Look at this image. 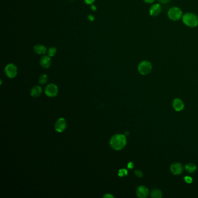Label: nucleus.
I'll return each instance as SVG.
<instances>
[{
    "label": "nucleus",
    "mask_w": 198,
    "mask_h": 198,
    "mask_svg": "<svg viewBox=\"0 0 198 198\" xmlns=\"http://www.w3.org/2000/svg\"><path fill=\"white\" fill-rule=\"evenodd\" d=\"M126 143V137L123 134H116L112 137L110 141V147L116 150H119L124 148Z\"/></svg>",
    "instance_id": "obj_1"
},
{
    "label": "nucleus",
    "mask_w": 198,
    "mask_h": 198,
    "mask_svg": "<svg viewBox=\"0 0 198 198\" xmlns=\"http://www.w3.org/2000/svg\"><path fill=\"white\" fill-rule=\"evenodd\" d=\"M183 23L190 27H195L198 25V17L192 13H187L182 17Z\"/></svg>",
    "instance_id": "obj_2"
},
{
    "label": "nucleus",
    "mask_w": 198,
    "mask_h": 198,
    "mask_svg": "<svg viewBox=\"0 0 198 198\" xmlns=\"http://www.w3.org/2000/svg\"><path fill=\"white\" fill-rule=\"evenodd\" d=\"M152 69L151 63L147 60H144L140 63L138 66V70L142 75H148L149 74Z\"/></svg>",
    "instance_id": "obj_3"
},
{
    "label": "nucleus",
    "mask_w": 198,
    "mask_h": 198,
    "mask_svg": "<svg viewBox=\"0 0 198 198\" xmlns=\"http://www.w3.org/2000/svg\"><path fill=\"white\" fill-rule=\"evenodd\" d=\"M168 17L172 20H178L182 17L181 10L177 7H172L168 12Z\"/></svg>",
    "instance_id": "obj_4"
},
{
    "label": "nucleus",
    "mask_w": 198,
    "mask_h": 198,
    "mask_svg": "<svg viewBox=\"0 0 198 198\" xmlns=\"http://www.w3.org/2000/svg\"><path fill=\"white\" fill-rule=\"evenodd\" d=\"M5 72L7 74V76L11 79L15 77L17 75V66L12 63L8 64L5 67Z\"/></svg>",
    "instance_id": "obj_5"
},
{
    "label": "nucleus",
    "mask_w": 198,
    "mask_h": 198,
    "mask_svg": "<svg viewBox=\"0 0 198 198\" xmlns=\"http://www.w3.org/2000/svg\"><path fill=\"white\" fill-rule=\"evenodd\" d=\"M58 87L54 84H50L48 85L45 90V94L49 97H55L58 94Z\"/></svg>",
    "instance_id": "obj_6"
},
{
    "label": "nucleus",
    "mask_w": 198,
    "mask_h": 198,
    "mask_svg": "<svg viewBox=\"0 0 198 198\" xmlns=\"http://www.w3.org/2000/svg\"><path fill=\"white\" fill-rule=\"evenodd\" d=\"M66 120L63 118H60L56 122L55 124V129L57 131L61 132L63 131L66 127Z\"/></svg>",
    "instance_id": "obj_7"
},
{
    "label": "nucleus",
    "mask_w": 198,
    "mask_h": 198,
    "mask_svg": "<svg viewBox=\"0 0 198 198\" xmlns=\"http://www.w3.org/2000/svg\"><path fill=\"white\" fill-rule=\"evenodd\" d=\"M136 194L138 198H145L148 197L149 194V191L146 187L141 185L137 188Z\"/></svg>",
    "instance_id": "obj_8"
},
{
    "label": "nucleus",
    "mask_w": 198,
    "mask_h": 198,
    "mask_svg": "<svg viewBox=\"0 0 198 198\" xmlns=\"http://www.w3.org/2000/svg\"><path fill=\"white\" fill-rule=\"evenodd\" d=\"M170 170L174 175H180L184 171V167L181 163H174L170 166Z\"/></svg>",
    "instance_id": "obj_9"
},
{
    "label": "nucleus",
    "mask_w": 198,
    "mask_h": 198,
    "mask_svg": "<svg viewBox=\"0 0 198 198\" xmlns=\"http://www.w3.org/2000/svg\"><path fill=\"white\" fill-rule=\"evenodd\" d=\"M162 12V7L160 4H156L153 5L149 10L150 15L152 17H157Z\"/></svg>",
    "instance_id": "obj_10"
},
{
    "label": "nucleus",
    "mask_w": 198,
    "mask_h": 198,
    "mask_svg": "<svg viewBox=\"0 0 198 198\" xmlns=\"http://www.w3.org/2000/svg\"><path fill=\"white\" fill-rule=\"evenodd\" d=\"M173 107L174 109L177 112L181 111L182 110L184 107V104L182 102L181 99L179 98H176L174 99L173 102Z\"/></svg>",
    "instance_id": "obj_11"
},
{
    "label": "nucleus",
    "mask_w": 198,
    "mask_h": 198,
    "mask_svg": "<svg viewBox=\"0 0 198 198\" xmlns=\"http://www.w3.org/2000/svg\"><path fill=\"white\" fill-rule=\"evenodd\" d=\"M51 57H50L48 55V56H43L40 59V65L41 66L47 69L50 67L51 65Z\"/></svg>",
    "instance_id": "obj_12"
},
{
    "label": "nucleus",
    "mask_w": 198,
    "mask_h": 198,
    "mask_svg": "<svg viewBox=\"0 0 198 198\" xmlns=\"http://www.w3.org/2000/svg\"><path fill=\"white\" fill-rule=\"evenodd\" d=\"M34 51L37 54L43 55V54H45L47 52V48L43 45L37 44V45H36L34 46Z\"/></svg>",
    "instance_id": "obj_13"
},
{
    "label": "nucleus",
    "mask_w": 198,
    "mask_h": 198,
    "mask_svg": "<svg viewBox=\"0 0 198 198\" xmlns=\"http://www.w3.org/2000/svg\"><path fill=\"white\" fill-rule=\"evenodd\" d=\"M42 93V88L40 86H35L31 90L30 94L33 97H38L41 95Z\"/></svg>",
    "instance_id": "obj_14"
},
{
    "label": "nucleus",
    "mask_w": 198,
    "mask_h": 198,
    "mask_svg": "<svg viewBox=\"0 0 198 198\" xmlns=\"http://www.w3.org/2000/svg\"><path fill=\"white\" fill-rule=\"evenodd\" d=\"M185 169L187 170V172H188L189 173H193L196 171V166L193 163H188L187 165H185Z\"/></svg>",
    "instance_id": "obj_15"
},
{
    "label": "nucleus",
    "mask_w": 198,
    "mask_h": 198,
    "mask_svg": "<svg viewBox=\"0 0 198 198\" xmlns=\"http://www.w3.org/2000/svg\"><path fill=\"white\" fill-rule=\"evenodd\" d=\"M150 196L152 198H161L162 197V192L160 190L155 189L152 190Z\"/></svg>",
    "instance_id": "obj_16"
},
{
    "label": "nucleus",
    "mask_w": 198,
    "mask_h": 198,
    "mask_svg": "<svg viewBox=\"0 0 198 198\" xmlns=\"http://www.w3.org/2000/svg\"><path fill=\"white\" fill-rule=\"evenodd\" d=\"M39 83L41 84H44L48 82V77L46 74H42L39 77Z\"/></svg>",
    "instance_id": "obj_17"
},
{
    "label": "nucleus",
    "mask_w": 198,
    "mask_h": 198,
    "mask_svg": "<svg viewBox=\"0 0 198 198\" xmlns=\"http://www.w3.org/2000/svg\"><path fill=\"white\" fill-rule=\"evenodd\" d=\"M47 54L50 57H52L57 54V49L54 47H50L47 51Z\"/></svg>",
    "instance_id": "obj_18"
},
{
    "label": "nucleus",
    "mask_w": 198,
    "mask_h": 198,
    "mask_svg": "<svg viewBox=\"0 0 198 198\" xmlns=\"http://www.w3.org/2000/svg\"><path fill=\"white\" fill-rule=\"evenodd\" d=\"M128 174V172L126 169H120L119 171V173H118V175L119 177H124V176H126Z\"/></svg>",
    "instance_id": "obj_19"
},
{
    "label": "nucleus",
    "mask_w": 198,
    "mask_h": 198,
    "mask_svg": "<svg viewBox=\"0 0 198 198\" xmlns=\"http://www.w3.org/2000/svg\"><path fill=\"white\" fill-rule=\"evenodd\" d=\"M184 180L188 184H190L192 182V178L190 176H186L184 177Z\"/></svg>",
    "instance_id": "obj_20"
},
{
    "label": "nucleus",
    "mask_w": 198,
    "mask_h": 198,
    "mask_svg": "<svg viewBox=\"0 0 198 198\" xmlns=\"http://www.w3.org/2000/svg\"><path fill=\"white\" fill-rule=\"evenodd\" d=\"M134 174H135V175H136V176H137V177H142V176H143V173H142V172H141V171H140V170H135V172H134Z\"/></svg>",
    "instance_id": "obj_21"
},
{
    "label": "nucleus",
    "mask_w": 198,
    "mask_h": 198,
    "mask_svg": "<svg viewBox=\"0 0 198 198\" xmlns=\"http://www.w3.org/2000/svg\"><path fill=\"white\" fill-rule=\"evenodd\" d=\"M85 2L87 5H92L93 3L95 2V0H84Z\"/></svg>",
    "instance_id": "obj_22"
},
{
    "label": "nucleus",
    "mask_w": 198,
    "mask_h": 198,
    "mask_svg": "<svg viewBox=\"0 0 198 198\" xmlns=\"http://www.w3.org/2000/svg\"><path fill=\"white\" fill-rule=\"evenodd\" d=\"M170 1H171V0H158V1H159V2H160L161 4H167V3L169 2Z\"/></svg>",
    "instance_id": "obj_23"
},
{
    "label": "nucleus",
    "mask_w": 198,
    "mask_h": 198,
    "mask_svg": "<svg viewBox=\"0 0 198 198\" xmlns=\"http://www.w3.org/2000/svg\"><path fill=\"white\" fill-rule=\"evenodd\" d=\"M104 198H114V196L113 195H112L110 193H107V194H106L104 196Z\"/></svg>",
    "instance_id": "obj_24"
},
{
    "label": "nucleus",
    "mask_w": 198,
    "mask_h": 198,
    "mask_svg": "<svg viewBox=\"0 0 198 198\" xmlns=\"http://www.w3.org/2000/svg\"><path fill=\"white\" fill-rule=\"evenodd\" d=\"M127 167L128 168V169H132L133 167H134V163H132V162H130V163H128V165H127Z\"/></svg>",
    "instance_id": "obj_25"
},
{
    "label": "nucleus",
    "mask_w": 198,
    "mask_h": 198,
    "mask_svg": "<svg viewBox=\"0 0 198 198\" xmlns=\"http://www.w3.org/2000/svg\"><path fill=\"white\" fill-rule=\"evenodd\" d=\"M88 19L90 21H93V20L95 19V17H94L93 15H88Z\"/></svg>",
    "instance_id": "obj_26"
},
{
    "label": "nucleus",
    "mask_w": 198,
    "mask_h": 198,
    "mask_svg": "<svg viewBox=\"0 0 198 198\" xmlns=\"http://www.w3.org/2000/svg\"><path fill=\"white\" fill-rule=\"evenodd\" d=\"M145 2L147 3V4H151L153 3L155 0H144Z\"/></svg>",
    "instance_id": "obj_27"
},
{
    "label": "nucleus",
    "mask_w": 198,
    "mask_h": 198,
    "mask_svg": "<svg viewBox=\"0 0 198 198\" xmlns=\"http://www.w3.org/2000/svg\"><path fill=\"white\" fill-rule=\"evenodd\" d=\"M91 9H92V11H95L96 9H97V7H96L95 5H94L92 4V5H91Z\"/></svg>",
    "instance_id": "obj_28"
}]
</instances>
